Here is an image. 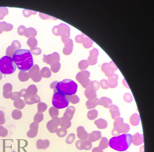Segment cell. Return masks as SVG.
Returning <instances> with one entry per match:
<instances>
[{
	"mask_svg": "<svg viewBox=\"0 0 154 152\" xmlns=\"http://www.w3.org/2000/svg\"><path fill=\"white\" fill-rule=\"evenodd\" d=\"M13 59L18 68L22 71L29 70L34 65L33 57L30 51L26 49L16 50Z\"/></svg>",
	"mask_w": 154,
	"mask_h": 152,
	"instance_id": "6da1fadb",
	"label": "cell"
},
{
	"mask_svg": "<svg viewBox=\"0 0 154 152\" xmlns=\"http://www.w3.org/2000/svg\"><path fill=\"white\" fill-rule=\"evenodd\" d=\"M132 136L130 134H123L111 139L109 145L112 149L120 151L127 150L132 142Z\"/></svg>",
	"mask_w": 154,
	"mask_h": 152,
	"instance_id": "7a4b0ae2",
	"label": "cell"
},
{
	"mask_svg": "<svg viewBox=\"0 0 154 152\" xmlns=\"http://www.w3.org/2000/svg\"><path fill=\"white\" fill-rule=\"evenodd\" d=\"M78 89V85L75 82L71 80L65 79L57 83L54 92H58L69 96L76 93Z\"/></svg>",
	"mask_w": 154,
	"mask_h": 152,
	"instance_id": "3957f363",
	"label": "cell"
},
{
	"mask_svg": "<svg viewBox=\"0 0 154 152\" xmlns=\"http://www.w3.org/2000/svg\"><path fill=\"white\" fill-rule=\"evenodd\" d=\"M16 69V65L11 57L5 55L0 59V72L3 74H12L15 72Z\"/></svg>",
	"mask_w": 154,
	"mask_h": 152,
	"instance_id": "277c9868",
	"label": "cell"
},
{
	"mask_svg": "<svg viewBox=\"0 0 154 152\" xmlns=\"http://www.w3.org/2000/svg\"><path fill=\"white\" fill-rule=\"evenodd\" d=\"M69 102L66 96L58 92H54L52 99V104L54 107L58 109L65 108L68 107Z\"/></svg>",
	"mask_w": 154,
	"mask_h": 152,
	"instance_id": "5b68a950",
	"label": "cell"
},
{
	"mask_svg": "<svg viewBox=\"0 0 154 152\" xmlns=\"http://www.w3.org/2000/svg\"><path fill=\"white\" fill-rule=\"evenodd\" d=\"M113 126L112 134L114 136H118L121 134H127L130 129V126L126 123H124L123 119L120 117L115 119Z\"/></svg>",
	"mask_w": 154,
	"mask_h": 152,
	"instance_id": "8992f818",
	"label": "cell"
},
{
	"mask_svg": "<svg viewBox=\"0 0 154 152\" xmlns=\"http://www.w3.org/2000/svg\"><path fill=\"white\" fill-rule=\"evenodd\" d=\"M90 73L88 71H83L79 72L76 76V79L84 88L89 86L90 80L89 79Z\"/></svg>",
	"mask_w": 154,
	"mask_h": 152,
	"instance_id": "52a82bcc",
	"label": "cell"
},
{
	"mask_svg": "<svg viewBox=\"0 0 154 152\" xmlns=\"http://www.w3.org/2000/svg\"><path fill=\"white\" fill-rule=\"evenodd\" d=\"M117 69L116 66L112 63L109 64L105 63L102 67V71L108 78L113 77L115 74V72Z\"/></svg>",
	"mask_w": 154,
	"mask_h": 152,
	"instance_id": "ba28073f",
	"label": "cell"
},
{
	"mask_svg": "<svg viewBox=\"0 0 154 152\" xmlns=\"http://www.w3.org/2000/svg\"><path fill=\"white\" fill-rule=\"evenodd\" d=\"M60 118L55 117L48 121L46 124V127L48 131L52 134L56 132L60 125Z\"/></svg>",
	"mask_w": 154,
	"mask_h": 152,
	"instance_id": "9c48e42d",
	"label": "cell"
},
{
	"mask_svg": "<svg viewBox=\"0 0 154 152\" xmlns=\"http://www.w3.org/2000/svg\"><path fill=\"white\" fill-rule=\"evenodd\" d=\"M75 146L79 150H89L92 148V142L88 140H80L76 141Z\"/></svg>",
	"mask_w": 154,
	"mask_h": 152,
	"instance_id": "30bf717a",
	"label": "cell"
},
{
	"mask_svg": "<svg viewBox=\"0 0 154 152\" xmlns=\"http://www.w3.org/2000/svg\"><path fill=\"white\" fill-rule=\"evenodd\" d=\"M38 123L33 122L31 124L30 126V129L27 133V137L30 138H35L38 134Z\"/></svg>",
	"mask_w": 154,
	"mask_h": 152,
	"instance_id": "8fae6325",
	"label": "cell"
},
{
	"mask_svg": "<svg viewBox=\"0 0 154 152\" xmlns=\"http://www.w3.org/2000/svg\"><path fill=\"white\" fill-rule=\"evenodd\" d=\"M89 134L82 126H79L77 129V136L82 140H88Z\"/></svg>",
	"mask_w": 154,
	"mask_h": 152,
	"instance_id": "7c38bea8",
	"label": "cell"
},
{
	"mask_svg": "<svg viewBox=\"0 0 154 152\" xmlns=\"http://www.w3.org/2000/svg\"><path fill=\"white\" fill-rule=\"evenodd\" d=\"M132 142L134 145L136 146L142 144L144 142L143 135L136 133L132 136Z\"/></svg>",
	"mask_w": 154,
	"mask_h": 152,
	"instance_id": "4fadbf2b",
	"label": "cell"
},
{
	"mask_svg": "<svg viewBox=\"0 0 154 152\" xmlns=\"http://www.w3.org/2000/svg\"><path fill=\"white\" fill-rule=\"evenodd\" d=\"M50 142L47 139H38L36 142V146L38 149H46L50 146Z\"/></svg>",
	"mask_w": 154,
	"mask_h": 152,
	"instance_id": "5bb4252c",
	"label": "cell"
},
{
	"mask_svg": "<svg viewBox=\"0 0 154 152\" xmlns=\"http://www.w3.org/2000/svg\"><path fill=\"white\" fill-rule=\"evenodd\" d=\"M109 108L113 119L115 120L120 117V114L119 109L117 106L112 104Z\"/></svg>",
	"mask_w": 154,
	"mask_h": 152,
	"instance_id": "9a60e30c",
	"label": "cell"
},
{
	"mask_svg": "<svg viewBox=\"0 0 154 152\" xmlns=\"http://www.w3.org/2000/svg\"><path fill=\"white\" fill-rule=\"evenodd\" d=\"M102 137L101 132L99 131H94L89 134L88 140L90 142H94L99 140Z\"/></svg>",
	"mask_w": 154,
	"mask_h": 152,
	"instance_id": "2e32d148",
	"label": "cell"
},
{
	"mask_svg": "<svg viewBox=\"0 0 154 152\" xmlns=\"http://www.w3.org/2000/svg\"><path fill=\"white\" fill-rule=\"evenodd\" d=\"M84 94L86 98L90 100L94 99L97 96L96 91L89 87L86 88Z\"/></svg>",
	"mask_w": 154,
	"mask_h": 152,
	"instance_id": "e0dca14e",
	"label": "cell"
},
{
	"mask_svg": "<svg viewBox=\"0 0 154 152\" xmlns=\"http://www.w3.org/2000/svg\"><path fill=\"white\" fill-rule=\"evenodd\" d=\"M112 104V101L110 99L105 97L101 98L99 102V105L106 108H109Z\"/></svg>",
	"mask_w": 154,
	"mask_h": 152,
	"instance_id": "ac0fdd59",
	"label": "cell"
},
{
	"mask_svg": "<svg viewBox=\"0 0 154 152\" xmlns=\"http://www.w3.org/2000/svg\"><path fill=\"white\" fill-rule=\"evenodd\" d=\"M75 111V108L73 106H70L66 110L63 117L71 121L73 118Z\"/></svg>",
	"mask_w": 154,
	"mask_h": 152,
	"instance_id": "d6986e66",
	"label": "cell"
},
{
	"mask_svg": "<svg viewBox=\"0 0 154 152\" xmlns=\"http://www.w3.org/2000/svg\"><path fill=\"white\" fill-rule=\"evenodd\" d=\"M118 76L117 74H115L113 77L108 78V82L109 87L114 88L116 87L118 85Z\"/></svg>",
	"mask_w": 154,
	"mask_h": 152,
	"instance_id": "ffe728a7",
	"label": "cell"
},
{
	"mask_svg": "<svg viewBox=\"0 0 154 152\" xmlns=\"http://www.w3.org/2000/svg\"><path fill=\"white\" fill-rule=\"evenodd\" d=\"M94 124L97 128L100 129H104L107 127L108 126L106 121L100 118L95 121Z\"/></svg>",
	"mask_w": 154,
	"mask_h": 152,
	"instance_id": "44dd1931",
	"label": "cell"
},
{
	"mask_svg": "<svg viewBox=\"0 0 154 152\" xmlns=\"http://www.w3.org/2000/svg\"><path fill=\"white\" fill-rule=\"evenodd\" d=\"M32 78L33 80L35 82H38L41 81L42 77L40 71L39 67L37 65L36 66L35 70L33 71Z\"/></svg>",
	"mask_w": 154,
	"mask_h": 152,
	"instance_id": "7402d4cb",
	"label": "cell"
},
{
	"mask_svg": "<svg viewBox=\"0 0 154 152\" xmlns=\"http://www.w3.org/2000/svg\"><path fill=\"white\" fill-rule=\"evenodd\" d=\"M99 99L97 98L92 100H89L86 103V106L87 108L89 109L95 108L99 105Z\"/></svg>",
	"mask_w": 154,
	"mask_h": 152,
	"instance_id": "603a6c76",
	"label": "cell"
},
{
	"mask_svg": "<svg viewBox=\"0 0 154 152\" xmlns=\"http://www.w3.org/2000/svg\"><path fill=\"white\" fill-rule=\"evenodd\" d=\"M140 121V117L138 114L135 113L133 114L130 119V124L132 126H138Z\"/></svg>",
	"mask_w": 154,
	"mask_h": 152,
	"instance_id": "cb8c5ba5",
	"label": "cell"
},
{
	"mask_svg": "<svg viewBox=\"0 0 154 152\" xmlns=\"http://www.w3.org/2000/svg\"><path fill=\"white\" fill-rule=\"evenodd\" d=\"M60 125L62 128L68 129L71 127V121L63 117L60 118Z\"/></svg>",
	"mask_w": 154,
	"mask_h": 152,
	"instance_id": "d4e9b609",
	"label": "cell"
},
{
	"mask_svg": "<svg viewBox=\"0 0 154 152\" xmlns=\"http://www.w3.org/2000/svg\"><path fill=\"white\" fill-rule=\"evenodd\" d=\"M109 141L105 137L102 138L100 141L99 147L102 150L107 148L109 146Z\"/></svg>",
	"mask_w": 154,
	"mask_h": 152,
	"instance_id": "484cf974",
	"label": "cell"
},
{
	"mask_svg": "<svg viewBox=\"0 0 154 152\" xmlns=\"http://www.w3.org/2000/svg\"><path fill=\"white\" fill-rule=\"evenodd\" d=\"M98 115V111L95 109L89 111L88 114V118L91 120H94L97 118Z\"/></svg>",
	"mask_w": 154,
	"mask_h": 152,
	"instance_id": "4316f807",
	"label": "cell"
},
{
	"mask_svg": "<svg viewBox=\"0 0 154 152\" xmlns=\"http://www.w3.org/2000/svg\"><path fill=\"white\" fill-rule=\"evenodd\" d=\"M40 73L41 77L43 78H49L51 75V73L50 69L47 67L42 69Z\"/></svg>",
	"mask_w": 154,
	"mask_h": 152,
	"instance_id": "83f0119b",
	"label": "cell"
},
{
	"mask_svg": "<svg viewBox=\"0 0 154 152\" xmlns=\"http://www.w3.org/2000/svg\"><path fill=\"white\" fill-rule=\"evenodd\" d=\"M49 112L50 116L52 118L57 117L59 114V110L54 107H52L49 109Z\"/></svg>",
	"mask_w": 154,
	"mask_h": 152,
	"instance_id": "f1b7e54d",
	"label": "cell"
},
{
	"mask_svg": "<svg viewBox=\"0 0 154 152\" xmlns=\"http://www.w3.org/2000/svg\"><path fill=\"white\" fill-rule=\"evenodd\" d=\"M89 87L96 91L98 90L100 88V83L97 81H92L90 82Z\"/></svg>",
	"mask_w": 154,
	"mask_h": 152,
	"instance_id": "f546056e",
	"label": "cell"
},
{
	"mask_svg": "<svg viewBox=\"0 0 154 152\" xmlns=\"http://www.w3.org/2000/svg\"><path fill=\"white\" fill-rule=\"evenodd\" d=\"M67 96L69 98L70 102L73 104H76L79 103L80 101L79 97L76 95L73 94Z\"/></svg>",
	"mask_w": 154,
	"mask_h": 152,
	"instance_id": "4dcf8cb0",
	"label": "cell"
},
{
	"mask_svg": "<svg viewBox=\"0 0 154 152\" xmlns=\"http://www.w3.org/2000/svg\"><path fill=\"white\" fill-rule=\"evenodd\" d=\"M58 136L60 138H63L67 134V131L66 129L61 128L58 129L56 132Z\"/></svg>",
	"mask_w": 154,
	"mask_h": 152,
	"instance_id": "1f68e13d",
	"label": "cell"
},
{
	"mask_svg": "<svg viewBox=\"0 0 154 152\" xmlns=\"http://www.w3.org/2000/svg\"><path fill=\"white\" fill-rule=\"evenodd\" d=\"M47 108V104L43 102H40L38 104V112L42 113L45 112Z\"/></svg>",
	"mask_w": 154,
	"mask_h": 152,
	"instance_id": "d6a6232c",
	"label": "cell"
},
{
	"mask_svg": "<svg viewBox=\"0 0 154 152\" xmlns=\"http://www.w3.org/2000/svg\"><path fill=\"white\" fill-rule=\"evenodd\" d=\"M76 139L75 135L74 134H71L69 135L66 139V142L69 144H72Z\"/></svg>",
	"mask_w": 154,
	"mask_h": 152,
	"instance_id": "836d02e7",
	"label": "cell"
},
{
	"mask_svg": "<svg viewBox=\"0 0 154 152\" xmlns=\"http://www.w3.org/2000/svg\"><path fill=\"white\" fill-rule=\"evenodd\" d=\"M44 115L42 113L38 112L36 114L34 118V121L37 123H40L43 120Z\"/></svg>",
	"mask_w": 154,
	"mask_h": 152,
	"instance_id": "e575fe53",
	"label": "cell"
},
{
	"mask_svg": "<svg viewBox=\"0 0 154 152\" xmlns=\"http://www.w3.org/2000/svg\"><path fill=\"white\" fill-rule=\"evenodd\" d=\"M8 134V130L2 126H0V137L5 138Z\"/></svg>",
	"mask_w": 154,
	"mask_h": 152,
	"instance_id": "d590c367",
	"label": "cell"
},
{
	"mask_svg": "<svg viewBox=\"0 0 154 152\" xmlns=\"http://www.w3.org/2000/svg\"><path fill=\"white\" fill-rule=\"evenodd\" d=\"M123 99L125 102L127 103L132 102L133 99L132 96L129 93H125L123 96Z\"/></svg>",
	"mask_w": 154,
	"mask_h": 152,
	"instance_id": "8d00e7d4",
	"label": "cell"
},
{
	"mask_svg": "<svg viewBox=\"0 0 154 152\" xmlns=\"http://www.w3.org/2000/svg\"><path fill=\"white\" fill-rule=\"evenodd\" d=\"M100 85L102 89H107L109 88L108 80L103 79L100 82Z\"/></svg>",
	"mask_w": 154,
	"mask_h": 152,
	"instance_id": "74e56055",
	"label": "cell"
},
{
	"mask_svg": "<svg viewBox=\"0 0 154 152\" xmlns=\"http://www.w3.org/2000/svg\"><path fill=\"white\" fill-rule=\"evenodd\" d=\"M60 68V64H56L51 66V70L54 73H57L58 72Z\"/></svg>",
	"mask_w": 154,
	"mask_h": 152,
	"instance_id": "f35d334b",
	"label": "cell"
},
{
	"mask_svg": "<svg viewBox=\"0 0 154 152\" xmlns=\"http://www.w3.org/2000/svg\"><path fill=\"white\" fill-rule=\"evenodd\" d=\"M92 152H103L102 150L98 147H95L93 148L92 150Z\"/></svg>",
	"mask_w": 154,
	"mask_h": 152,
	"instance_id": "ab89813d",
	"label": "cell"
},
{
	"mask_svg": "<svg viewBox=\"0 0 154 152\" xmlns=\"http://www.w3.org/2000/svg\"><path fill=\"white\" fill-rule=\"evenodd\" d=\"M57 82V81H55L52 83L50 85V88L52 89H55Z\"/></svg>",
	"mask_w": 154,
	"mask_h": 152,
	"instance_id": "60d3db41",
	"label": "cell"
},
{
	"mask_svg": "<svg viewBox=\"0 0 154 152\" xmlns=\"http://www.w3.org/2000/svg\"><path fill=\"white\" fill-rule=\"evenodd\" d=\"M140 152H144V146H142L140 149Z\"/></svg>",
	"mask_w": 154,
	"mask_h": 152,
	"instance_id": "b9f144b4",
	"label": "cell"
},
{
	"mask_svg": "<svg viewBox=\"0 0 154 152\" xmlns=\"http://www.w3.org/2000/svg\"><path fill=\"white\" fill-rule=\"evenodd\" d=\"M11 152H16V151H15L13 150Z\"/></svg>",
	"mask_w": 154,
	"mask_h": 152,
	"instance_id": "7bdbcfd3",
	"label": "cell"
},
{
	"mask_svg": "<svg viewBox=\"0 0 154 152\" xmlns=\"http://www.w3.org/2000/svg\"></svg>",
	"mask_w": 154,
	"mask_h": 152,
	"instance_id": "ee69618b",
	"label": "cell"
}]
</instances>
